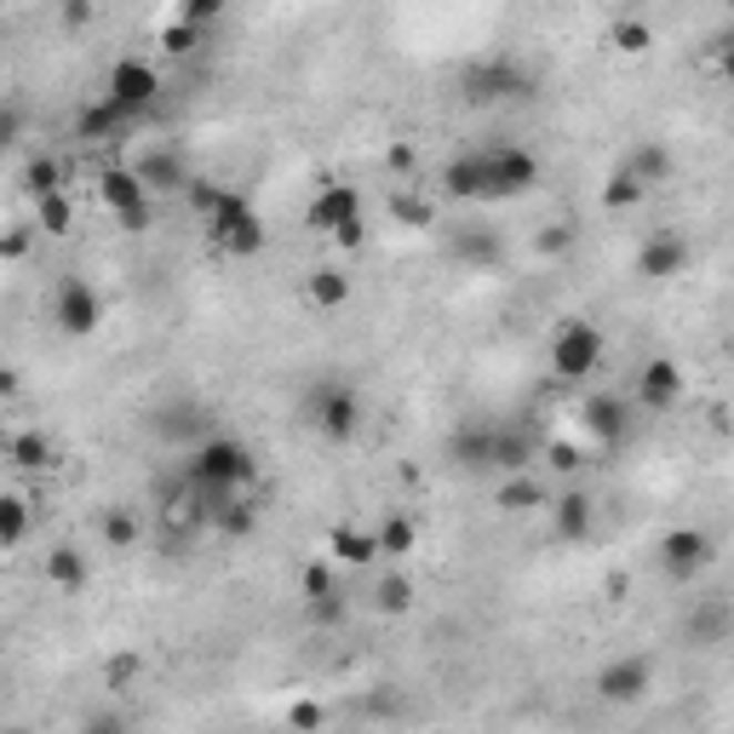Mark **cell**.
I'll return each mask as SVG.
<instances>
[{"label": "cell", "mask_w": 734, "mask_h": 734, "mask_svg": "<svg viewBox=\"0 0 734 734\" xmlns=\"http://www.w3.org/2000/svg\"><path fill=\"white\" fill-rule=\"evenodd\" d=\"M155 98H161V75H155V63H144V58H121L115 70H110V104H115L121 115L139 121V110H150Z\"/></svg>", "instance_id": "5"}, {"label": "cell", "mask_w": 734, "mask_h": 734, "mask_svg": "<svg viewBox=\"0 0 734 734\" xmlns=\"http://www.w3.org/2000/svg\"><path fill=\"white\" fill-rule=\"evenodd\" d=\"M18 390V374H12V367H0V396H12Z\"/></svg>", "instance_id": "49"}, {"label": "cell", "mask_w": 734, "mask_h": 734, "mask_svg": "<svg viewBox=\"0 0 734 734\" xmlns=\"http://www.w3.org/2000/svg\"><path fill=\"white\" fill-rule=\"evenodd\" d=\"M161 47H166V52H173V58H184V52L195 47V29H190V23L179 18V23H173V29H166V35H161Z\"/></svg>", "instance_id": "42"}, {"label": "cell", "mask_w": 734, "mask_h": 734, "mask_svg": "<svg viewBox=\"0 0 734 734\" xmlns=\"http://www.w3.org/2000/svg\"><path fill=\"white\" fill-rule=\"evenodd\" d=\"M660 562H665V569H672L677 580H689V574H700V569L712 562V540H706L700 528H672V533L660 540Z\"/></svg>", "instance_id": "12"}, {"label": "cell", "mask_w": 734, "mask_h": 734, "mask_svg": "<svg viewBox=\"0 0 734 734\" xmlns=\"http://www.w3.org/2000/svg\"><path fill=\"white\" fill-rule=\"evenodd\" d=\"M23 533H29V499H18V493H0V551L23 546Z\"/></svg>", "instance_id": "24"}, {"label": "cell", "mask_w": 734, "mask_h": 734, "mask_svg": "<svg viewBox=\"0 0 734 734\" xmlns=\"http://www.w3.org/2000/svg\"><path fill=\"white\" fill-rule=\"evenodd\" d=\"M322 723H327L322 700H293V706H287V728L293 734H322Z\"/></svg>", "instance_id": "34"}, {"label": "cell", "mask_w": 734, "mask_h": 734, "mask_svg": "<svg viewBox=\"0 0 734 734\" xmlns=\"http://www.w3.org/2000/svg\"><path fill=\"white\" fill-rule=\"evenodd\" d=\"M390 213L396 218H402V224H430V218H437V213H430V202H414V195H396V202H390Z\"/></svg>", "instance_id": "36"}, {"label": "cell", "mask_w": 734, "mask_h": 734, "mask_svg": "<svg viewBox=\"0 0 734 734\" xmlns=\"http://www.w3.org/2000/svg\"><path fill=\"white\" fill-rule=\"evenodd\" d=\"M614 47H620V52H643V47H649V23H638V18L620 23V29H614Z\"/></svg>", "instance_id": "39"}, {"label": "cell", "mask_w": 734, "mask_h": 734, "mask_svg": "<svg viewBox=\"0 0 734 734\" xmlns=\"http://www.w3.org/2000/svg\"><path fill=\"white\" fill-rule=\"evenodd\" d=\"M35 224L47 230V236H70V224H75V207H70V195H41L35 202Z\"/></svg>", "instance_id": "26"}, {"label": "cell", "mask_w": 734, "mask_h": 734, "mask_svg": "<svg viewBox=\"0 0 734 734\" xmlns=\"http://www.w3.org/2000/svg\"><path fill=\"white\" fill-rule=\"evenodd\" d=\"M224 533H253V511H247V506L224 511Z\"/></svg>", "instance_id": "45"}, {"label": "cell", "mask_w": 734, "mask_h": 734, "mask_svg": "<svg viewBox=\"0 0 734 734\" xmlns=\"http://www.w3.org/2000/svg\"><path fill=\"white\" fill-rule=\"evenodd\" d=\"M333 242H339V247H361V242H367L361 218H356V224H345V230H333Z\"/></svg>", "instance_id": "47"}, {"label": "cell", "mask_w": 734, "mask_h": 734, "mask_svg": "<svg viewBox=\"0 0 734 734\" xmlns=\"http://www.w3.org/2000/svg\"><path fill=\"white\" fill-rule=\"evenodd\" d=\"M305 293H310L316 310H339L345 298H350V282H345V271H310Z\"/></svg>", "instance_id": "23"}, {"label": "cell", "mask_w": 734, "mask_h": 734, "mask_svg": "<svg viewBox=\"0 0 734 734\" xmlns=\"http://www.w3.org/2000/svg\"><path fill=\"white\" fill-rule=\"evenodd\" d=\"M562 247H569V230H546V236H540V253H562Z\"/></svg>", "instance_id": "48"}, {"label": "cell", "mask_w": 734, "mask_h": 734, "mask_svg": "<svg viewBox=\"0 0 734 734\" xmlns=\"http://www.w3.org/2000/svg\"><path fill=\"white\" fill-rule=\"evenodd\" d=\"M499 506L522 517L533 506H546V493H540V482H533V477H506V482H499Z\"/></svg>", "instance_id": "28"}, {"label": "cell", "mask_w": 734, "mask_h": 734, "mask_svg": "<svg viewBox=\"0 0 734 734\" xmlns=\"http://www.w3.org/2000/svg\"><path fill=\"white\" fill-rule=\"evenodd\" d=\"M310 408H316V425H322L327 442H350L361 430V402H356L350 385H322Z\"/></svg>", "instance_id": "8"}, {"label": "cell", "mask_w": 734, "mask_h": 734, "mask_svg": "<svg viewBox=\"0 0 734 734\" xmlns=\"http://www.w3.org/2000/svg\"><path fill=\"white\" fill-rule=\"evenodd\" d=\"M81 734H115L110 723H92V728H81Z\"/></svg>", "instance_id": "50"}, {"label": "cell", "mask_w": 734, "mask_h": 734, "mask_svg": "<svg viewBox=\"0 0 734 734\" xmlns=\"http://www.w3.org/2000/svg\"><path fill=\"white\" fill-rule=\"evenodd\" d=\"M7 459L23 465V471H47V465H52L47 430H18V437H7Z\"/></svg>", "instance_id": "21"}, {"label": "cell", "mask_w": 734, "mask_h": 734, "mask_svg": "<svg viewBox=\"0 0 734 734\" xmlns=\"http://www.w3.org/2000/svg\"><path fill=\"white\" fill-rule=\"evenodd\" d=\"M190 477L202 482V488H213V493H236V488H247L258 477V465H253V453L236 437H213V442L195 448Z\"/></svg>", "instance_id": "1"}, {"label": "cell", "mask_w": 734, "mask_h": 734, "mask_svg": "<svg viewBox=\"0 0 734 734\" xmlns=\"http://www.w3.org/2000/svg\"><path fill=\"white\" fill-rule=\"evenodd\" d=\"M0 734H29V728H0Z\"/></svg>", "instance_id": "51"}, {"label": "cell", "mask_w": 734, "mask_h": 734, "mask_svg": "<svg viewBox=\"0 0 734 734\" xmlns=\"http://www.w3.org/2000/svg\"><path fill=\"white\" fill-rule=\"evenodd\" d=\"M139 672H144V660H139V654H115L104 677H110V689H126V683L139 677Z\"/></svg>", "instance_id": "38"}, {"label": "cell", "mask_w": 734, "mask_h": 734, "mask_svg": "<svg viewBox=\"0 0 734 734\" xmlns=\"http://www.w3.org/2000/svg\"><path fill=\"white\" fill-rule=\"evenodd\" d=\"M52 322L70 333V339H92L98 322H104V298H98V287L86 276H63L52 287Z\"/></svg>", "instance_id": "3"}, {"label": "cell", "mask_w": 734, "mask_h": 734, "mask_svg": "<svg viewBox=\"0 0 734 734\" xmlns=\"http://www.w3.org/2000/svg\"><path fill=\"white\" fill-rule=\"evenodd\" d=\"M683 264H689V247H683L677 236H654V242H643V253H638V271H643L649 282L677 276Z\"/></svg>", "instance_id": "18"}, {"label": "cell", "mask_w": 734, "mask_h": 734, "mask_svg": "<svg viewBox=\"0 0 734 734\" xmlns=\"http://www.w3.org/2000/svg\"><path fill=\"white\" fill-rule=\"evenodd\" d=\"M379 609H385V614H408V609H414V585H408L402 574H390V580L379 585Z\"/></svg>", "instance_id": "35"}, {"label": "cell", "mask_w": 734, "mask_h": 734, "mask_svg": "<svg viewBox=\"0 0 734 734\" xmlns=\"http://www.w3.org/2000/svg\"><path fill=\"white\" fill-rule=\"evenodd\" d=\"M139 533L144 528H139V517H132V511H110L104 517V546L110 551H132V546H139Z\"/></svg>", "instance_id": "33"}, {"label": "cell", "mask_w": 734, "mask_h": 734, "mask_svg": "<svg viewBox=\"0 0 734 734\" xmlns=\"http://www.w3.org/2000/svg\"><path fill=\"white\" fill-rule=\"evenodd\" d=\"M465 86H471V98H506V92L522 86V75H517L511 58H488V63H477V70L465 75Z\"/></svg>", "instance_id": "19"}, {"label": "cell", "mask_w": 734, "mask_h": 734, "mask_svg": "<svg viewBox=\"0 0 734 734\" xmlns=\"http://www.w3.org/2000/svg\"><path fill=\"white\" fill-rule=\"evenodd\" d=\"M213 236L236 253V258H253L258 247H264V218L247 207V195H236V190H218V202H213Z\"/></svg>", "instance_id": "2"}, {"label": "cell", "mask_w": 734, "mask_h": 734, "mask_svg": "<svg viewBox=\"0 0 734 734\" xmlns=\"http://www.w3.org/2000/svg\"><path fill=\"white\" fill-rule=\"evenodd\" d=\"M310 614H316L322 625H339V620H345V591H327V597H316V603H310Z\"/></svg>", "instance_id": "40"}, {"label": "cell", "mask_w": 734, "mask_h": 734, "mask_svg": "<svg viewBox=\"0 0 734 734\" xmlns=\"http://www.w3.org/2000/svg\"><path fill=\"white\" fill-rule=\"evenodd\" d=\"M29 247H35V230H7V236H0V258L7 264L29 258Z\"/></svg>", "instance_id": "37"}, {"label": "cell", "mask_w": 734, "mask_h": 734, "mask_svg": "<svg viewBox=\"0 0 734 734\" xmlns=\"http://www.w3.org/2000/svg\"><path fill=\"white\" fill-rule=\"evenodd\" d=\"M597 361H603V333L591 322H562L557 339H551V374L557 379H585V374H597Z\"/></svg>", "instance_id": "4"}, {"label": "cell", "mask_w": 734, "mask_h": 734, "mask_svg": "<svg viewBox=\"0 0 734 734\" xmlns=\"http://www.w3.org/2000/svg\"><path fill=\"white\" fill-rule=\"evenodd\" d=\"M625 173H631V179H638V184L649 190V184H660L665 173H672V155H665L660 144H643L638 155H631V166H625Z\"/></svg>", "instance_id": "29"}, {"label": "cell", "mask_w": 734, "mask_h": 734, "mask_svg": "<svg viewBox=\"0 0 734 734\" xmlns=\"http://www.w3.org/2000/svg\"><path fill=\"white\" fill-rule=\"evenodd\" d=\"M625 425H631V414H625L620 396H591V402H585V430H591V437L603 442V448H614V442L625 437Z\"/></svg>", "instance_id": "14"}, {"label": "cell", "mask_w": 734, "mask_h": 734, "mask_svg": "<svg viewBox=\"0 0 734 734\" xmlns=\"http://www.w3.org/2000/svg\"><path fill=\"white\" fill-rule=\"evenodd\" d=\"M327 551L339 557V562H350V569H367V562L379 557V540H374V528H356V522H339L327 533Z\"/></svg>", "instance_id": "15"}, {"label": "cell", "mask_w": 734, "mask_h": 734, "mask_svg": "<svg viewBox=\"0 0 734 734\" xmlns=\"http://www.w3.org/2000/svg\"><path fill=\"white\" fill-rule=\"evenodd\" d=\"M86 580H92V569H86V557H81L75 546H52V551H47V585L81 591Z\"/></svg>", "instance_id": "20"}, {"label": "cell", "mask_w": 734, "mask_h": 734, "mask_svg": "<svg viewBox=\"0 0 734 734\" xmlns=\"http://www.w3.org/2000/svg\"><path fill=\"white\" fill-rule=\"evenodd\" d=\"M390 166H396V173H414V166H419L414 144H390Z\"/></svg>", "instance_id": "46"}, {"label": "cell", "mask_w": 734, "mask_h": 734, "mask_svg": "<svg viewBox=\"0 0 734 734\" xmlns=\"http://www.w3.org/2000/svg\"><path fill=\"white\" fill-rule=\"evenodd\" d=\"M361 218V195H356V184H322V195L310 202V213H305V224L310 230H345V224H356Z\"/></svg>", "instance_id": "11"}, {"label": "cell", "mask_w": 734, "mask_h": 734, "mask_svg": "<svg viewBox=\"0 0 734 734\" xmlns=\"http://www.w3.org/2000/svg\"><path fill=\"white\" fill-rule=\"evenodd\" d=\"M654 683V665L643 654H625V660H609L603 672H597V700H609V706H631V700H643Z\"/></svg>", "instance_id": "7"}, {"label": "cell", "mask_w": 734, "mask_h": 734, "mask_svg": "<svg viewBox=\"0 0 734 734\" xmlns=\"http://www.w3.org/2000/svg\"><path fill=\"white\" fill-rule=\"evenodd\" d=\"M557 471H580V448L574 442H551V453H546Z\"/></svg>", "instance_id": "43"}, {"label": "cell", "mask_w": 734, "mask_h": 734, "mask_svg": "<svg viewBox=\"0 0 734 734\" xmlns=\"http://www.w3.org/2000/svg\"><path fill=\"white\" fill-rule=\"evenodd\" d=\"M453 459L471 465V471H488V459H493V430H459V437H453Z\"/></svg>", "instance_id": "27"}, {"label": "cell", "mask_w": 734, "mask_h": 734, "mask_svg": "<svg viewBox=\"0 0 734 734\" xmlns=\"http://www.w3.org/2000/svg\"><path fill=\"white\" fill-rule=\"evenodd\" d=\"M98 195H104V207L121 218V230H150V195H144V184L126 173V166H104L98 173Z\"/></svg>", "instance_id": "6"}, {"label": "cell", "mask_w": 734, "mask_h": 734, "mask_svg": "<svg viewBox=\"0 0 734 734\" xmlns=\"http://www.w3.org/2000/svg\"><path fill=\"white\" fill-rule=\"evenodd\" d=\"M327 591H339V585H333V569H327V562H310V569H305V597L316 603V597H327Z\"/></svg>", "instance_id": "41"}, {"label": "cell", "mask_w": 734, "mask_h": 734, "mask_svg": "<svg viewBox=\"0 0 734 734\" xmlns=\"http://www.w3.org/2000/svg\"><path fill=\"white\" fill-rule=\"evenodd\" d=\"M493 471H506V477H522L528 471V442L517 437V430H493Z\"/></svg>", "instance_id": "25"}, {"label": "cell", "mask_w": 734, "mask_h": 734, "mask_svg": "<svg viewBox=\"0 0 734 734\" xmlns=\"http://www.w3.org/2000/svg\"><path fill=\"white\" fill-rule=\"evenodd\" d=\"M603 207H609V213H625V207H643V184H638V179H631V173H625V166H620V173L609 179V190H603Z\"/></svg>", "instance_id": "32"}, {"label": "cell", "mask_w": 734, "mask_h": 734, "mask_svg": "<svg viewBox=\"0 0 734 734\" xmlns=\"http://www.w3.org/2000/svg\"><path fill=\"white\" fill-rule=\"evenodd\" d=\"M126 173L144 184V195H150V190H184V184H190V179H184V155H179V150H161V144H150V150L132 155Z\"/></svg>", "instance_id": "13"}, {"label": "cell", "mask_w": 734, "mask_h": 734, "mask_svg": "<svg viewBox=\"0 0 734 734\" xmlns=\"http://www.w3.org/2000/svg\"><path fill=\"white\" fill-rule=\"evenodd\" d=\"M126 121H132V115H121L110 98H104V104H86V110H81V132H86V139H110V132L126 126Z\"/></svg>", "instance_id": "31"}, {"label": "cell", "mask_w": 734, "mask_h": 734, "mask_svg": "<svg viewBox=\"0 0 734 734\" xmlns=\"http://www.w3.org/2000/svg\"><path fill=\"white\" fill-rule=\"evenodd\" d=\"M638 390H643V408H672L677 396H683V374H677V361H649L643 367V379H638Z\"/></svg>", "instance_id": "17"}, {"label": "cell", "mask_w": 734, "mask_h": 734, "mask_svg": "<svg viewBox=\"0 0 734 734\" xmlns=\"http://www.w3.org/2000/svg\"><path fill=\"white\" fill-rule=\"evenodd\" d=\"M442 184H448V195H459V202H488V166H482V155L448 161L442 166Z\"/></svg>", "instance_id": "16"}, {"label": "cell", "mask_w": 734, "mask_h": 734, "mask_svg": "<svg viewBox=\"0 0 734 734\" xmlns=\"http://www.w3.org/2000/svg\"><path fill=\"white\" fill-rule=\"evenodd\" d=\"M18 126H23V110L18 104H0V144H12Z\"/></svg>", "instance_id": "44"}, {"label": "cell", "mask_w": 734, "mask_h": 734, "mask_svg": "<svg viewBox=\"0 0 734 734\" xmlns=\"http://www.w3.org/2000/svg\"><path fill=\"white\" fill-rule=\"evenodd\" d=\"M482 166H488V202L493 195H522V190L540 184V161H533L528 150H517V144L482 155Z\"/></svg>", "instance_id": "9"}, {"label": "cell", "mask_w": 734, "mask_h": 734, "mask_svg": "<svg viewBox=\"0 0 734 734\" xmlns=\"http://www.w3.org/2000/svg\"><path fill=\"white\" fill-rule=\"evenodd\" d=\"M591 528H597V506H591V493H562V499H551V540L557 546H580V540H591Z\"/></svg>", "instance_id": "10"}, {"label": "cell", "mask_w": 734, "mask_h": 734, "mask_svg": "<svg viewBox=\"0 0 734 734\" xmlns=\"http://www.w3.org/2000/svg\"><path fill=\"white\" fill-rule=\"evenodd\" d=\"M374 540H379V557H414L419 528H414L408 517H385V522L374 528Z\"/></svg>", "instance_id": "22"}, {"label": "cell", "mask_w": 734, "mask_h": 734, "mask_svg": "<svg viewBox=\"0 0 734 734\" xmlns=\"http://www.w3.org/2000/svg\"><path fill=\"white\" fill-rule=\"evenodd\" d=\"M23 184H29V195H35V202H41V195H58V190H63V166H58L52 155H35V161L23 166Z\"/></svg>", "instance_id": "30"}]
</instances>
